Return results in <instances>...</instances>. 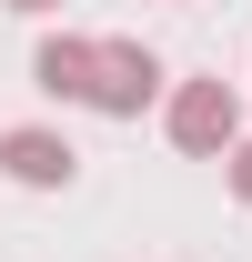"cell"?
Returning a JSON list of instances; mask_svg holds the SVG:
<instances>
[{
    "mask_svg": "<svg viewBox=\"0 0 252 262\" xmlns=\"http://www.w3.org/2000/svg\"><path fill=\"white\" fill-rule=\"evenodd\" d=\"M222 182H232V202H242V212H252V131H242V141H232V162H222Z\"/></svg>",
    "mask_w": 252,
    "mask_h": 262,
    "instance_id": "obj_5",
    "label": "cell"
},
{
    "mask_svg": "<svg viewBox=\"0 0 252 262\" xmlns=\"http://www.w3.org/2000/svg\"><path fill=\"white\" fill-rule=\"evenodd\" d=\"M161 121H172V151H182V162H232V141H242V91H232V81H182Z\"/></svg>",
    "mask_w": 252,
    "mask_h": 262,
    "instance_id": "obj_1",
    "label": "cell"
},
{
    "mask_svg": "<svg viewBox=\"0 0 252 262\" xmlns=\"http://www.w3.org/2000/svg\"><path fill=\"white\" fill-rule=\"evenodd\" d=\"M0 10H20V20H40V10H61V0H0Z\"/></svg>",
    "mask_w": 252,
    "mask_h": 262,
    "instance_id": "obj_6",
    "label": "cell"
},
{
    "mask_svg": "<svg viewBox=\"0 0 252 262\" xmlns=\"http://www.w3.org/2000/svg\"><path fill=\"white\" fill-rule=\"evenodd\" d=\"M152 101H161V61H152V40H101L91 111H101V121H141Z\"/></svg>",
    "mask_w": 252,
    "mask_h": 262,
    "instance_id": "obj_2",
    "label": "cell"
},
{
    "mask_svg": "<svg viewBox=\"0 0 252 262\" xmlns=\"http://www.w3.org/2000/svg\"><path fill=\"white\" fill-rule=\"evenodd\" d=\"M0 171H10L20 192H71V182H81V151H71V131H51V121H10L0 131Z\"/></svg>",
    "mask_w": 252,
    "mask_h": 262,
    "instance_id": "obj_3",
    "label": "cell"
},
{
    "mask_svg": "<svg viewBox=\"0 0 252 262\" xmlns=\"http://www.w3.org/2000/svg\"><path fill=\"white\" fill-rule=\"evenodd\" d=\"M91 71H101V40H81V31H51L31 51V81L51 101H91Z\"/></svg>",
    "mask_w": 252,
    "mask_h": 262,
    "instance_id": "obj_4",
    "label": "cell"
}]
</instances>
